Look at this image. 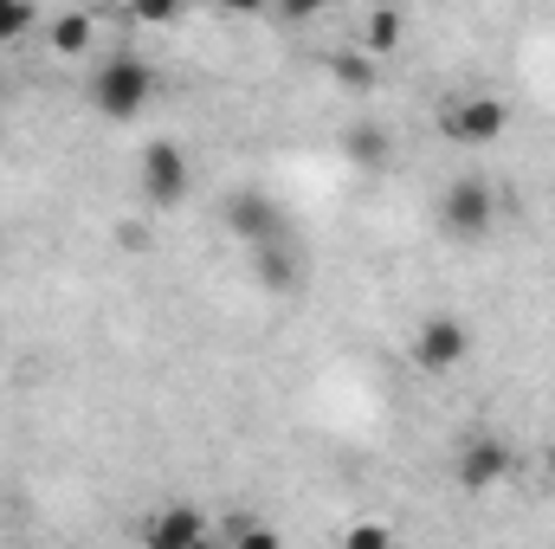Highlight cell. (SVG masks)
<instances>
[{
  "label": "cell",
  "mask_w": 555,
  "mask_h": 549,
  "mask_svg": "<svg viewBox=\"0 0 555 549\" xmlns=\"http://www.w3.org/2000/svg\"><path fill=\"white\" fill-rule=\"evenodd\" d=\"M491 227H498V188H491L485 175H459V181L439 194V233L459 240V246H478Z\"/></svg>",
  "instance_id": "obj_2"
},
{
  "label": "cell",
  "mask_w": 555,
  "mask_h": 549,
  "mask_svg": "<svg viewBox=\"0 0 555 549\" xmlns=\"http://www.w3.org/2000/svg\"><path fill=\"white\" fill-rule=\"evenodd\" d=\"M343 149H349L356 162H388V149H395V137H388L382 124H356V130H349V142H343Z\"/></svg>",
  "instance_id": "obj_14"
},
{
  "label": "cell",
  "mask_w": 555,
  "mask_h": 549,
  "mask_svg": "<svg viewBox=\"0 0 555 549\" xmlns=\"http://www.w3.org/2000/svg\"><path fill=\"white\" fill-rule=\"evenodd\" d=\"M330 78H336L343 91H375V85H382V59H369L362 46H356V52H330Z\"/></svg>",
  "instance_id": "obj_10"
},
{
  "label": "cell",
  "mask_w": 555,
  "mask_h": 549,
  "mask_svg": "<svg viewBox=\"0 0 555 549\" xmlns=\"http://www.w3.org/2000/svg\"><path fill=\"white\" fill-rule=\"evenodd\" d=\"M511 111L491 98V91H465V98H446L439 104V137L459 142V149H485V142L504 137Z\"/></svg>",
  "instance_id": "obj_3"
},
{
  "label": "cell",
  "mask_w": 555,
  "mask_h": 549,
  "mask_svg": "<svg viewBox=\"0 0 555 549\" xmlns=\"http://www.w3.org/2000/svg\"><path fill=\"white\" fill-rule=\"evenodd\" d=\"M149 98H155V65H149L142 52H111V59L91 72V104H98V117H111V124L142 117Z\"/></svg>",
  "instance_id": "obj_1"
},
{
  "label": "cell",
  "mask_w": 555,
  "mask_h": 549,
  "mask_svg": "<svg viewBox=\"0 0 555 549\" xmlns=\"http://www.w3.org/2000/svg\"><path fill=\"white\" fill-rule=\"evenodd\" d=\"M201 537H207V518H201L194 505H168V511H155L149 531H142L149 549H194Z\"/></svg>",
  "instance_id": "obj_8"
},
{
  "label": "cell",
  "mask_w": 555,
  "mask_h": 549,
  "mask_svg": "<svg viewBox=\"0 0 555 549\" xmlns=\"http://www.w3.org/2000/svg\"><path fill=\"white\" fill-rule=\"evenodd\" d=\"M343 549H395V531H388L382 518H356V524L343 531Z\"/></svg>",
  "instance_id": "obj_15"
},
{
  "label": "cell",
  "mask_w": 555,
  "mask_h": 549,
  "mask_svg": "<svg viewBox=\"0 0 555 549\" xmlns=\"http://www.w3.org/2000/svg\"><path fill=\"white\" fill-rule=\"evenodd\" d=\"M401 33H408V20H401L395 7H382V13H369V20H362V52H369V59H382V52H395V46H401Z\"/></svg>",
  "instance_id": "obj_11"
},
{
  "label": "cell",
  "mask_w": 555,
  "mask_h": 549,
  "mask_svg": "<svg viewBox=\"0 0 555 549\" xmlns=\"http://www.w3.org/2000/svg\"><path fill=\"white\" fill-rule=\"evenodd\" d=\"M26 26H33V7L26 0H0V46H13Z\"/></svg>",
  "instance_id": "obj_16"
},
{
  "label": "cell",
  "mask_w": 555,
  "mask_h": 549,
  "mask_svg": "<svg viewBox=\"0 0 555 549\" xmlns=\"http://www.w3.org/2000/svg\"><path fill=\"white\" fill-rule=\"evenodd\" d=\"M452 472H459L465 491H491V485H504V478L517 472V452H511L498 433H472V439L459 446V465H452Z\"/></svg>",
  "instance_id": "obj_7"
},
{
  "label": "cell",
  "mask_w": 555,
  "mask_h": 549,
  "mask_svg": "<svg viewBox=\"0 0 555 549\" xmlns=\"http://www.w3.org/2000/svg\"><path fill=\"white\" fill-rule=\"evenodd\" d=\"M188 188H194V168H188V149L181 142H149L142 149V201L155 207V214H168V207H181L188 201Z\"/></svg>",
  "instance_id": "obj_4"
},
{
  "label": "cell",
  "mask_w": 555,
  "mask_h": 549,
  "mask_svg": "<svg viewBox=\"0 0 555 549\" xmlns=\"http://www.w3.org/2000/svg\"><path fill=\"white\" fill-rule=\"evenodd\" d=\"M91 39H98L91 13H59L52 20V52H91Z\"/></svg>",
  "instance_id": "obj_13"
},
{
  "label": "cell",
  "mask_w": 555,
  "mask_h": 549,
  "mask_svg": "<svg viewBox=\"0 0 555 549\" xmlns=\"http://www.w3.org/2000/svg\"><path fill=\"white\" fill-rule=\"evenodd\" d=\"M465 356H472V330H465L452 310H433V317L414 330V362L426 369V375H452Z\"/></svg>",
  "instance_id": "obj_6"
},
{
  "label": "cell",
  "mask_w": 555,
  "mask_h": 549,
  "mask_svg": "<svg viewBox=\"0 0 555 549\" xmlns=\"http://www.w3.org/2000/svg\"><path fill=\"white\" fill-rule=\"evenodd\" d=\"M253 272H259V284H266V291L291 297V291H297V246H291V240L259 246V253H253Z\"/></svg>",
  "instance_id": "obj_9"
},
{
  "label": "cell",
  "mask_w": 555,
  "mask_h": 549,
  "mask_svg": "<svg viewBox=\"0 0 555 549\" xmlns=\"http://www.w3.org/2000/svg\"><path fill=\"white\" fill-rule=\"evenodd\" d=\"M220 220H227V233L246 240L253 253L272 246V240H284V214H278L272 194H259V188H233V194L220 201Z\"/></svg>",
  "instance_id": "obj_5"
},
{
  "label": "cell",
  "mask_w": 555,
  "mask_h": 549,
  "mask_svg": "<svg viewBox=\"0 0 555 549\" xmlns=\"http://www.w3.org/2000/svg\"><path fill=\"white\" fill-rule=\"evenodd\" d=\"M194 549H227V544H214V537H201V544H194Z\"/></svg>",
  "instance_id": "obj_17"
},
{
  "label": "cell",
  "mask_w": 555,
  "mask_h": 549,
  "mask_svg": "<svg viewBox=\"0 0 555 549\" xmlns=\"http://www.w3.org/2000/svg\"><path fill=\"white\" fill-rule=\"evenodd\" d=\"M227 549H284V537H278L272 524H259L253 511H233L227 518Z\"/></svg>",
  "instance_id": "obj_12"
}]
</instances>
